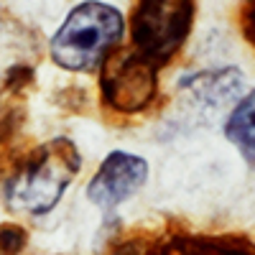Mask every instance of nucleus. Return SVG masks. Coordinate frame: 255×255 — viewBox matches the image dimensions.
Listing matches in <instances>:
<instances>
[{"instance_id":"nucleus-5","label":"nucleus","mask_w":255,"mask_h":255,"mask_svg":"<svg viewBox=\"0 0 255 255\" xmlns=\"http://www.w3.org/2000/svg\"><path fill=\"white\" fill-rule=\"evenodd\" d=\"M102 92L110 108L120 113H135L145 108L156 95V64L138 51L113 54L102 64Z\"/></svg>"},{"instance_id":"nucleus-6","label":"nucleus","mask_w":255,"mask_h":255,"mask_svg":"<svg viewBox=\"0 0 255 255\" xmlns=\"http://www.w3.org/2000/svg\"><path fill=\"white\" fill-rule=\"evenodd\" d=\"M181 92L204 110H220L232 100H240L243 90V74L240 69H202L179 82Z\"/></svg>"},{"instance_id":"nucleus-7","label":"nucleus","mask_w":255,"mask_h":255,"mask_svg":"<svg viewBox=\"0 0 255 255\" xmlns=\"http://www.w3.org/2000/svg\"><path fill=\"white\" fill-rule=\"evenodd\" d=\"M225 138L250 166H255V90L245 92L232 105L225 120Z\"/></svg>"},{"instance_id":"nucleus-8","label":"nucleus","mask_w":255,"mask_h":255,"mask_svg":"<svg viewBox=\"0 0 255 255\" xmlns=\"http://www.w3.org/2000/svg\"><path fill=\"white\" fill-rule=\"evenodd\" d=\"M163 255H245V253L220 245V243H209V240H181V243H174Z\"/></svg>"},{"instance_id":"nucleus-9","label":"nucleus","mask_w":255,"mask_h":255,"mask_svg":"<svg viewBox=\"0 0 255 255\" xmlns=\"http://www.w3.org/2000/svg\"><path fill=\"white\" fill-rule=\"evenodd\" d=\"M253 28H255V8H253Z\"/></svg>"},{"instance_id":"nucleus-1","label":"nucleus","mask_w":255,"mask_h":255,"mask_svg":"<svg viewBox=\"0 0 255 255\" xmlns=\"http://www.w3.org/2000/svg\"><path fill=\"white\" fill-rule=\"evenodd\" d=\"M125 36V15L105 0L74 5L49 38V54L67 72H95L108 61Z\"/></svg>"},{"instance_id":"nucleus-2","label":"nucleus","mask_w":255,"mask_h":255,"mask_svg":"<svg viewBox=\"0 0 255 255\" xmlns=\"http://www.w3.org/2000/svg\"><path fill=\"white\" fill-rule=\"evenodd\" d=\"M82 168V156L67 135H56L28 156V161L5 181V204L13 212L41 217L61 202L67 186Z\"/></svg>"},{"instance_id":"nucleus-3","label":"nucleus","mask_w":255,"mask_h":255,"mask_svg":"<svg viewBox=\"0 0 255 255\" xmlns=\"http://www.w3.org/2000/svg\"><path fill=\"white\" fill-rule=\"evenodd\" d=\"M191 23L194 0H138L130 18L133 51L158 67L181 49Z\"/></svg>"},{"instance_id":"nucleus-4","label":"nucleus","mask_w":255,"mask_h":255,"mask_svg":"<svg viewBox=\"0 0 255 255\" xmlns=\"http://www.w3.org/2000/svg\"><path fill=\"white\" fill-rule=\"evenodd\" d=\"M148 171L151 168L143 156L128 151H110L87 184L90 204L102 212V217H113L125 202H130L145 186Z\"/></svg>"}]
</instances>
